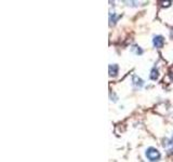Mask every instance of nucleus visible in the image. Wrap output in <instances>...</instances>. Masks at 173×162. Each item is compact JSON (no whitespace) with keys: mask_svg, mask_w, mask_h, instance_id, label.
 <instances>
[{"mask_svg":"<svg viewBox=\"0 0 173 162\" xmlns=\"http://www.w3.org/2000/svg\"><path fill=\"white\" fill-rule=\"evenodd\" d=\"M109 21H110V25H111V24H115V22L117 21L116 20V14H115L114 12H113V14H111V13L109 14Z\"/></svg>","mask_w":173,"mask_h":162,"instance_id":"8","label":"nucleus"},{"mask_svg":"<svg viewBox=\"0 0 173 162\" xmlns=\"http://www.w3.org/2000/svg\"><path fill=\"white\" fill-rule=\"evenodd\" d=\"M153 43H154V46L157 48V49H161L164 44V37H162V36H156V37H154V39H153Z\"/></svg>","mask_w":173,"mask_h":162,"instance_id":"3","label":"nucleus"},{"mask_svg":"<svg viewBox=\"0 0 173 162\" xmlns=\"http://www.w3.org/2000/svg\"><path fill=\"white\" fill-rule=\"evenodd\" d=\"M170 115H171V117H172V118H173V108L171 109V112H170Z\"/></svg>","mask_w":173,"mask_h":162,"instance_id":"10","label":"nucleus"},{"mask_svg":"<svg viewBox=\"0 0 173 162\" xmlns=\"http://www.w3.org/2000/svg\"><path fill=\"white\" fill-rule=\"evenodd\" d=\"M145 155H146L147 159L151 162L159 161V159H160V157H161L160 151H159L158 149H156V148H154V147H149V148H147Z\"/></svg>","mask_w":173,"mask_h":162,"instance_id":"1","label":"nucleus"},{"mask_svg":"<svg viewBox=\"0 0 173 162\" xmlns=\"http://www.w3.org/2000/svg\"><path fill=\"white\" fill-rule=\"evenodd\" d=\"M171 3H172V1H162L161 2V7H170L171 6Z\"/></svg>","mask_w":173,"mask_h":162,"instance_id":"9","label":"nucleus"},{"mask_svg":"<svg viewBox=\"0 0 173 162\" xmlns=\"http://www.w3.org/2000/svg\"><path fill=\"white\" fill-rule=\"evenodd\" d=\"M132 84L136 88V89H138V88H142L143 85H144V81L142 80V79L140 78L138 76L133 75V77H132Z\"/></svg>","mask_w":173,"mask_h":162,"instance_id":"4","label":"nucleus"},{"mask_svg":"<svg viewBox=\"0 0 173 162\" xmlns=\"http://www.w3.org/2000/svg\"><path fill=\"white\" fill-rule=\"evenodd\" d=\"M151 80H157L159 78V72H158L157 68H153L151 70V75H149Z\"/></svg>","mask_w":173,"mask_h":162,"instance_id":"6","label":"nucleus"},{"mask_svg":"<svg viewBox=\"0 0 173 162\" xmlns=\"http://www.w3.org/2000/svg\"><path fill=\"white\" fill-rule=\"evenodd\" d=\"M118 70H119V67L117 64H110L109 67H108V72H109L110 77H116L117 74H118Z\"/></svg>","mask_w":173,"mask_h":162,"instance_id":"5","label":"nucleus"},{"mask_svg":"<svg viewBox=\"0 0 173 162\" xmlns=\"http://www.w3.org/2000/svg\"><path fill=\"white\" fill-rule=\"evenodd\" d=\"M172 138H173V137H172Z\"/></svg>","mask_w":173,"mask_h":162,"instance_id":"12","label":"nucleus"},{"mask_svg":"<svg viewBox=\"0 0 173 162\" xmlns=\"http://www.w3.org/2000/svg\"><path fill=\"white\" fill-rule=\"evenodd\" d=\"M162 146H164V148L166 149V151L168 153H173V140L164 138Z\"/></svg>","mask_w":173,"mask_h":162,"instance_id":"2","label":"nucleus"},{"mask_svg":"<svg viewBox=\"0 0 173 162\" xmlns=\"http://www.w3.org/2000/svg\"><path fill=\"white\" fill-rule=\"evenodd\" d=\"M171 36L173 37V28H172V30H171Z\"/></svg>","mask_w":173,"mask_h":162,"instance_id":"11","label":"nucleus"},{"mask_svg":"<svg viewBox=\"0 0 173 162\" xmlns=\"http://www.w3.org/2000/svg\"><path fill=\"white\" fill-rule=\"evenodd\" d=\"M131 51L134 52L136 55H141V54H143V50H142L140 47H138V46H133L132 49H131Z\"/></svg>","mask_w":173,"mask_h":162,"instance_id":"7","label":"nucleus"}]
</instances>
